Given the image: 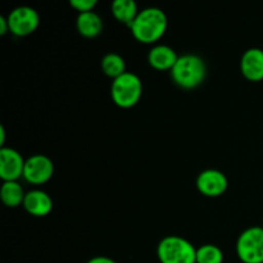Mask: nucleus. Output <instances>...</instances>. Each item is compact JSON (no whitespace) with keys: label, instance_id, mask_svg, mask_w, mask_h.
I'll list each match as a JSON object with an SVG mask.
<instances>
[{"label":"nucleus","instance_id":"nucleus-1","mask_svg":"<svg viewBox=\"0 0 263 263\" xmlns=\"http://www.w3.org/2000/svg\"><path fill=\"white\" fill-rule=\"evenodd\" d=\"M168 20L164 10L149 7L140 10L135 21L131 23L130 30L134 37L143 44H153L164 35Z\"/></svg>","mask_w":263,"mask_h":263},{"label":"nucleus","instance_id":"nucleus-2","mask_svg":"<svg viewBox=\"0 0 263 263\" xmlns=\"http://www.w3.org/2000/svg\"><path fill=\"white\" fill-rule=\"evenodd\" d=\"M171 77L177 86L192 90L203 84L207 77V64L195 54L180 55L171 69Z\"/></svg>","mask_w":263,"mask_h":263},{"label":"nucleus","instance_id":"nucleus-3","mask_svg":"<svg viewBox=\"0 0 263 263\" xmlns=\"http://www.w3.org/2000/svg\"><path fill=\"white\" fill-rule=\"evenodd\" d=\"M161 263H197V248L181 236H166L157 247Z\"/></svg>","mask_w":263,"mask_h":263},{"label":"nucleus","instance_id":"nucleus-4","mask_svg":"<svg viewBox=\"0 0 263 263\" xmlns=\"http://www.w3.org/2000/svg\"><path fill=\"white\" fill-rule=\"evenodd\" d=\"M143 94V82L140 77L133 72H126L113 80L110 95L116 105L120 108H133L140 100Z\"/></svg>","mask_w":263,"mask_h":263},{"label":"nucleus","instance_id":"nucleus-5","mask_svg":"<svg viewBox=\"0 0 263 263\" xmlns=\"http://www.w3.org/2000/svg\"><path fill=\"white\" fill-rule=\"evenodd\" d=\"M236 254L243 263H263V228L252 226L236 240Z\"/></svg>","mask_w":263,"mask_h":263},{"label":"nucleus","instance_id":"nucleus-6","mask_svg":"<svg viewBox=\"0 0 263 263\" xmlns=\"http://www.w3.org/2000/svg\"><path fill=\"white\" fill-rule=\"evenodd\" d=\"M8 23H9V31L15 36H28L36 31L40 23L39 13L33 8L22 5L17 7L8 14Z\"/></svg>","mask_w":263,"mask_h":263},{"label":"nucleus","instance_id":"nucleus-7","mask_svg":"<svg viewBox=\"0 0 263 263\" xmlns=\"http://www.w3.org/2000/svg\"><path fill=\"white\" fill-rule=\"evenodd\" d=\"M54 174L53 161L44 154H35L26 159L23 177L32 185H43L51 179Z\"/></svg>","mask_w":263,"mask_h":263},{"label":"nucleus","instance_id":"nucleus-8","mask_svg":"<svg viewBox=\"0 0 263 263\" xmlns=\"http://www.w3.org/2000/svg\"><path fill=\"white\" fill-rule=\"evenodd\" d=\"M228 177L223 172L218 171V170H204L197 177L198 190L205 197H220L228 190Z\"/></svg>","mask_w":263,"mask_h":263},{"label":"nucleus","instance_id":"nucleus-9","mask_svg":"<svg viewBox=\"0 0 263 263\" xmlns=\"http://www.w3.org/2000/svg\"><path fill=\"white\" fill-rule=\"evenodd\" d=\"M26 161L20 152L3 146L0 149V177L3 181H17L23 176Z\"/></svg>","mask_w":263,"mask_h":263},{"label":"nucleus","instance_id":"nucleus-10","mask_svg":"<svg viewBox=\"0 0 263 263\" xmlns=\"http://www.w3.org/2000/svg\"><path fill=\"white\" fill-rule=\"evenodd\" d=\"M240 71L247 80L258 82L263 80V50L251 48L244 51L240 59Z\"/></svg>","mask_w":263,"mask_h":263},{"label":"nucleus","instance_id":"nucleus-11","mask_svg":"<svg viewBox=\"0 0 263 263\" xmlns=\"http://www.w3.org/2000/svg\"><path fill=\"white\" fill-rule=\"evenodd\" d=\"M22 205L31 216L44 217V216H48L53 210V200L50 195L46 194L43 190H31L26 193Z\"/></svg>","mask_w":263,"mask_h":263},{"label":"nucleus","instance_id":"nucleus-12","mask_svg":"<svg viewBox=\"0 0 263 263\" xmlns=\"http://www.w3.org/2000/svg\"><path fill=\"white\" fill-rule=\"evenodd\" d=\"M177 59H179V55L176 51L171 46L163 45V44L153 46L148 54L149 64L158 71H167V69L171 71Z\"/></svg>","mask_w":263,"mask_h":263},{"label":"nucleus","instance_id":"nucleus-13","mask_svg":"<svg viewBox=\"0 0 263 263\" xmlns=\"http://www.w3.org/2000/svg\"><path fill=\"white\" fill-rule=\"evenodd\" d=\"M77 31L84 37H97L103 31V20L98 13H80L76 21Z\"/></svg>","mask_w":263,"mask_h":263},{"label":"nucleus","instance_id":"nucleus-14","mask_svg":"<svg viewBox=\"0 0 263 263\" xmlns=\"http://www.w3.org/2000/svg\"><path fill=\"white\" fill-rule=\"evenodd\" d=\"M112 14L118 22L130 27L139 14L138 5L134 0H116L112 3Z\"/></svg>","mask_w":263,"mask_h":263},{"label":"nucleus","instance_id":"nucleus-15","mask_svg":"<svg viewBox=\"0 0 263 263\" xmlns=\"http://www.w3.org/2000/svg\"><path fill=\"white\" fill-rule=\"evenodd\" d=\"M25 192L23 187L17 181H5L3 182L0 189V197L3 203L9 208H15L23 204L25 200Z\"/></svg>","mask_w":263,"mask_h":263},{"label":"nucleus","instance_id":"nucleus-16","mask_svg":"<svg viewBox=\"0 0 263 263\" xmlns=\"http://www.w3.org/2000/svg\"><path fill=\"white\" fill-rule=\"evenodd\" d=\"M102 69L108 77L116 80L126 73L125 59L117 53H108L102 58Z\"/></svg>","mask_w":263,"mask_h":263},{"label":"nucleus","instance_id":"nucleus-17","mask_svg":"<svg viewBox=\"0 0 263 263\" xmlns=\"http://www.w3.org/2000/svg\"><path fill=\"white\" fill-rule=\"evenodd\" d=\"M223 253L217 246L204 244L197 248V263H222Z\"/></svg>","mask_w":263,"mask_h":263},{"label":"nucleus","instance_id":"nucleus-18","mask_svg":"<svg viewBox=\"0 0 263 263\" xmlns=\"http://www.w3.org/2000/svg\"><path fill=\"white\" fill-rule=\"evenodd\" d=\"M98 4L97 0H71L69 2V5L72 8L80 13H87V12H92V9L95 8V5Z\"/></svg>","mask_w":263,"mask_h":263},{"label":"nucleus","instance_id":"nucleus-19","mask_svg":"<svg viewBox=\"0 0 263 263\" xmlns=\"http://www.w3.org/2000/svg\"><path fill=\"white\" fill-rule=\"evenodd\" d=\"M87 263H117V262L113 261V259L109 258V257L98 256V257H94V258L89 259V262Z\"/></svg>","mask_w":263,"mask_h":263},{"label":"nucleus","instance_id":"nucleus-20","mask_svg":"<svg viewBox=\"0 0 263 263\" xmlns=\"http://www.w3.org/2000/svg\"><path fill=\"white\" fill-rule=\"evenodd\" d=\"M9 31V23H8V18L0 17V35H5Z\"/></svg>","mask_w":263,"mask_h":263},{"label":"nucleus","instance_id":"nucleus-21","mask_svg":"<svg viewBox=\"0 0 263 263\" xmlns=\"http://www.w3.org/2000/svg\"><path fill=\"white\" fill-rule=\"evenodd\" d=\"M4 143H5V130H4V126H0V145H2V148L4 146Z\"/></svg>","mask_w":263,"mask_h":263},{"label":"nucleus","instance_id":"nucleus-22","mask_svg":"<svg viewBox=\"0 0 263 263\" xmlns=\"http://www.w3.org/2000/svg\"><path fill=\"white\" fill-rule=\"evenodd\" d=\"M262 228H263V226H262Z\"/></svg>","mask_w":263,"mask_h":263}]
</instances>
